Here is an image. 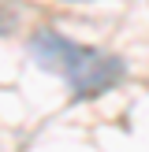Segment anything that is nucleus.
<instances>
[{
	"instance_id": "obj_1",
	"label": "nucleus",
	"mask_w": 149,
	"mask_h": 152,
	"mask_svg": "<svg viewBox=\"0 0 149 152\" xmlns=\"http://www.w3.org/2000/svg\"><path fill=\"white\" fill-rule=\"evenodd\" d=\"M30 52L45 71L63 78L67 89L78 96H97L123 78V63L116 56H104V52L89 48V45H78L71 37L56 34V30H41L30 41Z\"/></svg>"
}]
</instances>
